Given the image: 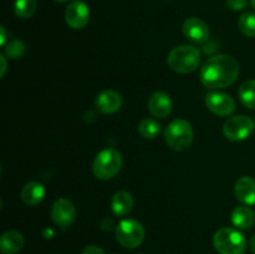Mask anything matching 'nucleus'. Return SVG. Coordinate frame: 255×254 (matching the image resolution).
I'll return each instance as SVG.
<instances>
[{
	"instance_id": "obj_5",
	"label": "nucleus",
	"mask_w": 255,
	"mask_h": 254,
	"mask_svg": "<svg viewBox=\"0 0 255 254\" xmlns=\"http://www.w3.org/2000/svg\"><path fill=\"white\" fill-rule=\"evenodd\" d=\"M213 244L219 254H244L247 249L246 237L239 231L229 227L216 232Z\"/></svg>"
},
{
	"instance_id": "obj_22",
	"label": "nucleus",
	"mask_w": 255,
	"mask_h": 254,
	"mask_svg": "<svg viewBox=\"0 0 255 254\" xmlns=\"http://www.w3.org/2000/svg\"><path fill=\"white\" fill-rule=\"evenodd\" d=\"M238 27L243 35L248 37L255 36V14L254 12L247 11L239 16Z\"/></svg>"
},
{
	"instance_id": "obj_15",
	"label": "nucleus",
	"mask_w": 255,
	"mask_h": 254,
	"mask_svg": "<svg viewBox=\"0 0 255 254\" xmlns=\"http://www.w3.org/2000/svg\"><path fill=\"white\" fill-rule=\"evenodd\" d=\"M24 247V237L20 232H5L0 239V251L2 254H16Z\"/></svg>"
},
{
	"instance_id": "obj_1",
	"label": "nucleus",
	"mask_w": 255,
	"mask_h": 254,
	"mask_svg": "<svg viewBox=\"0 0 255 254\" xmlns=\"http://www.w3.org/2000/svg\"><path fill=\"white\" fill-rule=\"evenodd\" d=\"M239 64L231 55H216L202 65L201 82L208 89H226L237 81Z\"/></svg>"
},
{
	"instance_id": "obj_11",
	"label": "nucleus",
	"mask_w": 255,
	"mask_h": 254,
	"mask_svg": "<svg viewBox=\"0 0 255 254\" xmlns=\"http://www.w3.org/2000/svg\"><path fill=\"white\" fill-rule=\"evenodd\" d=\"M184 37L194 44H204L209 39V29L199 17H188L182 26Z\"/></svg>"
},
{
	"instance_id": "obj_12",
	"label": "nucleus",
	"mask_w": 255,
	"mask_h": 254,
	"mask_svg": "<svg viewBox=\"0 0 255 254\" xmlns=\"http://www.w3.org/2000/svg\"><path fill=\"white\" fill-rule=\"evenodd\" d=\"M148 110L153 117L166 119L172 111L171 96L163 91L154 92L148 100Z\"/></svg>"
},
{
	"instance_id": "obj_17",
	"label": "nucleus",
	"mask_w": 255,
	"mask_h": 254,
	"mask_svg": "<svg viewBox=\"0 0 255 254\" xmlns=\"http://www.w3.org/2000/svg\"><path fill=\"white\" fill-rule=\"evenodd\" d=\"M133 208V198L132 194L126 191H120L114 194L111 199V209L115 216L125 217Z\"/></svg>"
},
{
	"instance_id": "obj_13",
	"label": "nucleus",
	"mask_w": 255,
	"mask_h": 254,
	"mask_svg": "<svg viewBox=\"0 0 255 254\" xmlns=\"http://www.w3.org/2000/svg\"><path fill=\"white\" fill-rule=\"evenodd\" d=\"M122 106V97L115 90H105L97 95L96 107L101 114L110 115L119 111Z\"/></svg>"
},
{
	"instance_id": "obj_16",
	"label": "nucleus",
	"mask_w": 255,
	"mask_h": 254,
	"mask_svg": "<svg viewBox=\"0 0 255 254\" xmlns=\"http://www.w3.org/2000/svg\"><path fill=\"white\" fill-rule=\"evenodd\" d=\"M45 187L40 182H27L21 189V199L26 206H36L44 199Z\"/></svg>"
},
{
	"instance_id": "obj_21",
	"label": "nucleus",
	"mask_w": 255,
	"mask_h": 254,
	"mask_svg": "<svg viewBox=\"0 0 255 254\" xmlns=\"http://www.w3.org/2000/svg\"><path fill=\"white\" fill-rule=\"evenodd\" d=\"M36 0H16L14 4V12L20 19H29L36 11Z\"/></svg>"
},
{
	"instance_id": "obj_6",
	"label": "nucleus",
	"mask_w": 255,
	"mask_h": 254,
	"mask_svg": "<svg viewBox=\"0 0 255 254\" xmlns=\"http://www.w3.org/2000/svg\"><path fill=\"white\" fill-rule=\"evenodd\" d=\"M116 239L125 248H137L144 239V229L133 218L122 219L116 226Z\"/></svg>"
},
{
	"instance_id": "obj_18",
	"label": "nucleus",
	"mask_w": 255,
	"mask_h": 254,
	"mask_svg": "<svg viewBox=\"0 0 255 254\" xmlns=\"http://www.w3.org/2000/svg\"><path fill=\"white\" fill-rule=\"evenodd\" d=\"M232 223L239 229H249L254 223V212L249 208V206H239L232 212Z\"/></svg>"
},
{
	"instance_id": "obj_2",
	"label": "nucleus",
	"mask_w": 255,
	"mask_h": 254,
	"mask_svg": "<svg viewBox=\"0 0 255 254\" xmlns=\"http://www.w3.org/2000/svg\"><path fill=\"white\" fill-rule=\"evenodd\" d=\"M167 62L173 71L178 74H189L199 66L201 52L192 45H179L169 52Z\"/></svg>"
},
{
	"instance_id": "obj_31",
	"label": "nucleus",
	"mask_w": 255,
	"mask_h": 254,
	"mask_svg": "<svg viewBox=\"0 0 255 254\" xmlns=\"http://www.w3.org/2000/svg\"><path fill=\"white\" fill-rule=\"evenodd\" d=\"M254 216H255V212H254Z\"/></svg>"
},
{
	"instance_id": "obj_3",
	"label": "nucleus",
	"mask_w": 255,
	"mask_h": 254,
	"mask_svg": "<svg viewBox=\"0 0 255 254\" xmlns=\"http://www.w3.org/2000/svg\"><path fill=\"white\" fill-rule=\"evenodd\" d=\"M164 139L171 149L177 152L186 151L193 141V128L191 124L183 119H176L167 126Z\"/></svg>"
},
{
	"instance_id": "obj_14",
	"label": "nucleus",
	"mask_w": 255,
	"mask_h": 254,
	"mask_svg": "<svg viewBox=\"0 0 255 254\" xmlns=\"http://www.w3.org/2000/svg\"><path fill=\"white\" fill-rule=\"evenodd\" d=\"M234 194L237 199L244 206H254L255 204V179L249 176H243L236 182Z\"/></svg>"
},
{
	"instance_id": "obj_23",
	"label": "nucleus",
	"mask_w": 255,
	"mask_h": 254,
	"mask_svg": "<svg viewBox=\"0 0 255 254\" xmlns=\"http://www.w3.org/2000/svg\"><path fill=\"white\" fill-rule=\"evenodd\" d=\"M24 52H25V44L19 39L12 40V41H10L9 44L5 46V54H6V56L9 57V59H12V60L20 59V57L24 55Z\"/></svg>"
},
{
	"instance_id": "obj_24",
	"label": "nucleus",
	"mask_w": 255,
	"mask_h": 254,
	"mask_svg": "<svg viewBox=\"0 0 255 254\" xmlns=\"http://www.w3.org/2000/svg\"><path fill=\"white\" fill-rule=\"evenodd\" d=\"M248 5V0H227V6L234 11L243 10Z\"/></svg>"
},
{
	"instance_id": "obj_10",
	"label": "nucleus",
	"mask_w": 255,
	"mask_h": 254,
	"mask_svg": "<svg viewBox=\"0 0 255 254\" xmlns=\"http://www.w3.org/2000/svg\"><path fill=\"white\" fill-rule=\"evenodd\" d=\"M90 20V9L81 0H75L67 5L65 10V21L75 30L82 29Z\"/></svg>"
},
{
	"instance_id": "obj_30",
	"label": "nucleus",
	"mask_w": 255,
	"mask_h": 254,
	"mask_svg": "<svg viewBox=\"0 0 255 254\" xmlns=\"http://www.w3.org/2000/svg\"><path fill=\"white\" fill-rule=\"evenodd\" d=\"M54 1L60 2V4H61V2H66V1H69V0H54Z\"/></svg>"
},
{
	"instance_id": "obj_8",
	"label": "nucleus",
	"mask_w": 255,
	"mask_h": 254,
	"mask_svg": "<svg viewBox=\"0 0 255 254\" xmlns=\"http://www.w3.org/2000/svg\"><path fill=\"white\" fill-rule=\"evenodd\" d=\"M51 219L60 229H67L76 219V208L70 199L60 198L52 204Z\"/></svg>"
},
{
	"instance_id": "obj_28",
	"label": "nucleus",
	"mask_w": 255,
	"mask_h": 254,
	"mask_svg": "<svg viewBox=\"0 0 255 254\" xmlns=\"http://www.w3.org/2000/svg\"><path fill=\"white\" fill-rule=\"evenodd\" d=\"M251 249H252V252L255 254V236L252 237V239H251Z\"/></svg>"
},
{
	"instance_id": "obj_25",
	"label": "nucleus",
	"mask_w": 255,
	"mask_h": 254,
	"mask_svg": "<svg viewBox=\"0 0 255 254\" xmlns=\"http://www.w3.org/2000/svg\"><path fill=\"white\" fill-rule=\"evenodd\" d=\"M81 254H105V251L101 248V247L91 244V246L85 247Z\"/></svg>"
},
{
	"instance_id": "obj_26",
	"label": "nucleus",
	"mask_w": 255,
	"mask_h": 254,
	"mask_svg": "<svg viewBox=\"0 0 255 254\" xmlns=\"http://www.w3.org/2000/svg\"><path fill=\"white\" fill-rule=\"evenodd\" d=\"M0 31H1V37H0V45H1V46H4L5 40H6V31H5V27L0 26Z\"/></svg>"
},
{
	"instance_id": "obj_7",
	"label": "nucleus",
	"mask_w": 255,
	"mask_h": 254,
	"mask_svg": "<svg viewBox=\"0 0 255 254\" xmlns=\"http://www.w3.org/2000/svg\"><path fill=\"white\" fill-rule=\"evenodd\" d=\"M254 129V122L251 117L239 115L229 117L223 125V133L228 139L234 142L244 141L251 136Z\"/></svg>"
},
{
	"instance_id": "obj_29",
	"label": "nucleus",
	"mask_w": 255,
	"mask_h": 254,
	"mask_svg": "<svg viewBox=\"0 0 255 254\" xmlns=\"http://www.w3.org/2000/svg\"><path fill=\"white\" fill-rule=\"evenodd\" d=\"M251 5H252V7L255 10V0H251Z\"/></svg>"
},
{
	"instance_id": "obj_4",
	"label": "nucleus",
	"mask_w": 255,
	"mask_h": 254,
	"mask_svg": "<svg viewBox=\"0 0 255 254\" xmlns=\"http://www.w3.org/2000/svg\"><path fill=\"white\" fill-rule=\"evenodd\" d=\"M122 167V156L114 148H106L96 154L92 163V171L96 178L109 181L114 178Z\"/></svg>"
},
{
	"instance_id": "obj_20",
	"label": "nucleus",
	"mask_w": 255,
	"mask_h": 254,
	"mask_svg": "<svg viewBox=\"0 0 255 254\" xmlns=\"http://www.w3.org/2000/svg\"><path fill=\"white\" fill-rule=\"evenodd\" d=\"M161 124L154 119H144L139 122L138 132L143 138L154 139L161 133Z\"/></svg>"
},
{
	"instance_id": "obj_9",
	"label": "nucleus",
	"mask_w": 255,
	"mask_h": 254,
	"mask_svg": "<svg viewBox=\"0 0 255 254\" xmlns=\"http://www.w3.org/2000/svg\"><path fill=\"white\" fill-rule=\"evenodd\" d=\"M206 105L209 111L221 117L231 116L236 111V101L224 92H209L206 96Z\"/></svg>"
},
{
	"instance_id": "obj_27",
	"label": "nucleus",
	"mask_w": 255,
	"mask_h": 254,
	"mask_svg": "<svg viewBox=\"0 0 255 254\" xmlns=\"http://www.w3.org/2000/svg\"><path fill=\"white\" fill-rule=\"evenodd\" d=\"M0 60L2 62V67H1V77L5 75V71H6V60H5L4 55H0Z\"/></svg>"
},
{
	"instance_id": "obj_19",
	"label": "nucleus",
	"mask_w": 255,
	"mask_h": 254,
	"mask_svg": "<svg viewBox=\"0 0 255 254\" xmlns=\"http://www.w3.org/2000/svg\"><path fill=\"white\" fill-rule=\"evenodd\" d=\"M238 96L247 109L255 110V80L244 81L239 87Z\"/></svg>"
}]
</instances>
